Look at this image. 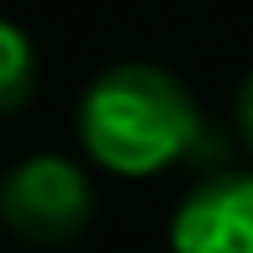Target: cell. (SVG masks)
<instances>
[{"label":"cell","instance_id":"6da1fadb","mask_svg":"<svg viewBox=\"0 0 253 253\" xmlns=\"http://www.w3.org/2000/svg\"><path fill=\"white\" fill-rule=\"evenodd\" d=\"M206 137V122L190 90L169 69L116 63L79 95V142L100 169L122 179H148L190 158Z\"/></svg>","mask_w":253,"mask_h":253},{"label":"cell","instance_id":"7a4b0ae2","mask_svg":"<svg viewBox=\"0 0 253 253\" xmlns=\"http://www.w3.org/2000/svg\"><path fill=\"white\" fill-rule=\"evenodd\" d=\"M95 190L74 158L32 153L0 179V221L27 243H69L90 227Z\"/></svg>","mask_w":253,"mask_h":253},{"label":"cell","instance_id":"3957f363","mask_svg":"<svg viewBox=\"0 0 253 253\" xmlns=\"http://www.w3.org/2000/svg\"><path fill=\"white\" fill-rule=\"evenodd\" d=\"M174 253H253V174H216L190 190L169 221Z\"/></svg>","mask_w":253,"mask_h":253},{"label":"cell","instance_id":"277c9868","mask_svg":"<svg viewBox=\"0 0 253 253\" xmlns=\"http://www.w3.org/2000/svg\"><path fill=\"white\" fill-rule=\"evenodd\" d=\"M32 84H37V53L32 37L16 21L0 16V116H11L16 106H27Z\"/></svg>","mask_w":253,"mask_h":253},{"label":"cell","instance_id":"5b68a950","mask_svg":"<svg viewBox=\"0 0 253 253\" xmlns=\"http://www.w3.org/2000/svg\"><path fill=\"white\" fill-rule=\"evenodd\" d=\"M237 126H243V137L253 148V74L243 79V90H237Z\"/></svg>","mask_w":253,"mask_h":253}]
</instances>
